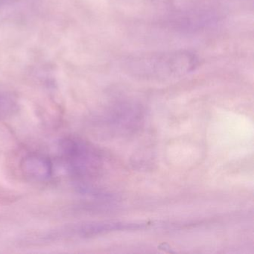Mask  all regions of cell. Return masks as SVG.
<instances>
[{"mask_svg":"<svg viewBox=\"0 0 254 254\" xmlns=\"http://www.w3.org/2000/svg\"><path fill=\"white\" fill-rule=\"evenodd\" d=\"M198 59L190 52L159 53L129 59L126 67L135 74L147 76L175 77L195 69Z\"/></svg>","mask_w":254,"mask_h":254,"instance_id":"6da1fadb","label":"cell"},{"mask_svg":"<svg viewBox=\"0 0 254 254\" xmlns=\"http://www.w3.org/2000/svg\"><path fill=\"white\" fill-rule=\"evenodd\" d=\"M59 148L69 172L77 178L90 176L99 168L97 153L80 138L66 136L61 139Z\"/></svg>","mask_w":254,"mask_h":254,"instance_id":"7a4b0ae2","label":"cell"},{"mask_svg":"<svg viewBox=\"0 0 254 254\" xmlns=\"http://www.w3.org/2000/svg\"><path fill=\"white\" fill-rule=\"evenodd\" d=\"M20 168L26 178L38 182L49 181L53 175V164L51 160L39 154L26 156L22 160Z\"/></svg>","mask_w":254,"mask_h":254,"instance_id":"3957f363","label":"cell"},{"mask_svg":"<svg viewBox=\"0 0 254 254\" xmlns=\"http://www.w3.org/2000/svg\"><path fill=\"white\" fill-rule=\"evenodd\" d=\"M18 110V104L11 95L0 91V119L14 115Z\"/></svg>","mask_w":254,"mask_h":254,"instance_id":"277c9868","label":"cell"}]
</instances>
